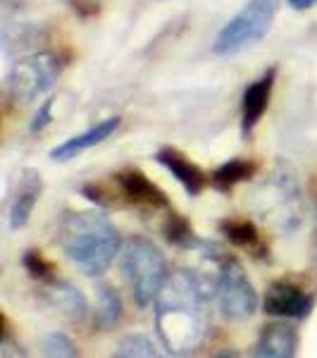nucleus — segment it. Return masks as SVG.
Listing matches in <instances>:
<instances>
[{
  "instance_id": "obj_6",
  "label": "nucleus",
  "mask_w": 317,
  "mask_h": 358,
  "mask_svg": "<svg viewBox=\"0 0 317 358\" xmlns=\"http://www.w3.org/2000/svg\"><path fill=\"white\" fill-rule=\"evenodd\" d=\"M212 294H215L217 310L229 322L249 320L260 308V296H258L256 287L249 280V273L232 256L220 258V268H217Z\"/></svg>"
},
{
  "instance_id": "obj_3",
  "label": "nucleus",
  "mask_w": 317,
  "mask_h": 358,
  "mask_svg": "<svg viewBox=\"0 0 317 358\" xmlns=\"http://www.w3.org/2000/svg\"><path fill=\"white\" fill-rule=\"evenodd\" d=\"M122 270L138 308L155 306V299L170 277L165 253L151 239L131 236L122 246Z\"/></svg>"
},
{
  "instance_id": "obj_13",
  "label": "nucleus",
  "mask_w": 317,
  "mask_h": 358,
  "mask_svg": "<svg viewBox=\"0 0 317 358\" xmlns=\"http://www.w3.org/2000/svg\"><path fill=\"white\" fill-rule=\"evenodd\" d=\"M158 165H163L177 182L182 184V189L189 196H200L207 187V175L200 170L193 160H189V155H184L179 148L175 146H163L155 153Z\"/></svg>"
},
{
  "instance_id": "obj_19",
  "label": "nucleus",
  "mask_w": 317,
  "mask_h": 358,
  "mask_svg": "<svg viewBox=\"0 0 317 358\" xmlns=\"http://www.w3.org/2000/svg\"><path fill=\"white\" fill-rule=\"evenodd\" d=\"M122 315H124V303L119 292L110 285L98 287V308L94 315V325L103 332L115 330L122 322Z\"/></svg>"
},
{
  "instance_id": "obj_5",
  "label": "nucleus",
  "mask_w": 317,
  "mask_h": 358,
  "mask_svg": "<svg viewBox=\"0 0 317 358\" xmlns=\"http://www.w3.org/2000/svg\"><path fill=\"white\" fill-rule=\"evenodd\" d=\"M62 72V60L55 53H31L24 55L10 67L8 79H5V91L8 98L17 106H29L48 94L57 84V77Z\"/></svg>"
},
{
  "instance_id": "obj_1",
  "label": "nucleus",
  "mask_w": 317,
  "mask_h": 358,
  "mask_svg": "<svg viewBox=\"0 0 317 358\" xmlns=\"http://www.w3.org/2000/svg\"><path fill=\"white\" fill-rule=\"evenodd\" d=\"M155 332L167 354L184 356L198 349L207 332L205 287L193 270L170 273L155 299Z\"/></svg>"
},
{
  "instance_id": "obj_21",
  "label": "nucleus",
  "mask_w": 317,
  "mask_h": 358,
  "mask_svg": "<svg viewBox=\"0 0 317 358\" xmlns=\"http://www.w3.org/2000/svg\"><path fill=\"white\" fill-rule=\"evenodd\" d=\"M22 268L27 270L31 280H38L43 285L55 280V263L48 261L43 256V251H36V248H27L24 256H22Z\"/></svg>"
},
{
  "instance_id": "obj_14",
  "label": "nucleus",
  "mask_w": 317,
  "mask_h": 358,
  "mask_svg": "<svg viewBox=\"0 0 317 358\" xmlns=\"http://www.w3.org/2000/svg\"><path fill=\"white\" fill-rule=\"evenodd\" d=\"M298 346H301V337H298L296 327L286 320L270 322L258 334L253 354L258 358H293L298 354Z\"/></svg>"
},
{
  "instance_id": "obj_12",
  "label": "nucleus",
  "mask_w": 317,
  "mask_h": 358,
  "mask_svg": "<svg viewBox=\"0 0 317 358\" xmlns=\"http://www.w3.org/2000/svg\"><path fill=\"white\" fill-rule=\"evenodd\" d=\"M119 127H122V117H119V115L101 120V122H96L94 127H89L86 131H82V134H74V136L65 138L62 143H57L53 151L48 153L50 160H55V163H67V160L77 158V155H82L84 151H89V148L101 146V143L108 141Z\"/></svg>"
},
{
  "instance_id": "obj_22",
  "label": "nucleus",
  "mask_w": 317,
  "mask_h": 358,
  "mask_svg": "<svg viewBox=\"0 0 317 358\" xmlns=\"http://www.w3.org/2000/svg\"><path fill=\"white\" fill-rule=\"evenodd\" d=\"M41 349H43V354L50 356V358H74V356H79L77 344H74L65 332L45 334Z\"/></svg>"
},
{
  "instance_id": "obj_17",
  "label": "nucleus",
  "mask_w": 317,
  "mask_h": 358,
  "mask_svg": "<svg viewBox=\"0 0 317 358\" xmlns=\"http://www.w3.org/2000/svg\"><path fill=\"white\" fill-rule=\"evenodd\" d=\"M217 229H220V234L232 246L246 248V251H251L253 256H258V258H260L263 253H265V244H263L260 229H258V224L253 222V220H249V217H236V215L222 217V220L217 222Z\"/></svg>"
},
{
  "instance_id": "obj_8",
  "label": "nucleus",
  "mask_w": 317,
  "mask_h": 358,
  "mask_svg": "<svg viewBox=\"0 0 317 358\" xmlns=\"http://www.w3.org/2000/svg\"><path fill=\"white\" fill-rule=\"evenodd\" d=\"M115 187L119 192V199L134 208H141V210H172L167 194L138 167L119 170L115 175Z\"/></svg>"
},
{
  "instance_id": "obj_2",
  "label": "nucleus",
  "mask_w": 317,
  "mask_h": 358,
  "mask_svg": "<svg viewBox=\"0 0 317 358\" xmlns=\"http://www.w3.org/2000/svg\"><path fill=\"white\" fill-rule=\"evenodd\" d=\"M57 244L84 275L101 277L122 253V236L103 210H72L60 220Z\"/></svg>"
},
{
  "instance_id": "obj_18",
  "label": "nucleus",
  "mask_w": 317,
  "mask_h": 358,
  "mask_svg": "<svg viewBox=\"0 0 317 358\" xmlns=\"http://www.w3.org/2000/svg\"><path fill=\"white\" fill-rule=\"evenodd\" d=\"M256 163H251V160L246 158H232L227 160V163H222L220 167H217L215 172L210 175V184L215 192L220 194H232L239 184L249 182V179H253V175H256Z\"/></svg>"
},
{
  "instance_id": "obj_4",
  "label": "nucleus",
  "mask_w": 317,
  "mask_h": 358,
  "mask_svg": "<svg viewBox=\"0 0 317 358\" xmlns=\"http://www.w3.org/2000/svg\"><path fill=\"white\" fill-rule=\"evenodd\" d=\"M277 13L279 0H246L244 8L217 31L212 53L236 55L258 45L272 31Z\"/></svg>"
},
{
  "instance_id": "obj_16",
  "label": "nucleus",
  "mask_w": 317,
  "mask_h": 358,
  "mask_svg": "<svg viewBox=\"0 0 317 358\" xmlns=\"http://www.w3.org/2000/svg\"><path fill=\"white\" fill-rule=\"evenodd\" d=\"M163 236L167 244L182 248V251H217L215 244H210V241L200 239L198 234H196V229L189 224V220L184 215H179V213L170 210L163 222ZM212 256H217V253H212ZM222 258V256H217Z\"/></svg>"
},
{
  "instance_id": "obj_23",
  "label": "nucleus",
  "mask_w": 317,
  "mask_h": 358,
  "mask_svg": "<svg viewBox=\"0 0 317 358\" xmlns=\"http://www.w3.org/2000/svg\"><path fill=\"white\" fill-rule=\"evenodd\" d=\"M53 106H55V98H45V101L41 103V108L36 110V115H34L31 124H29V131L31 134H41V131L45 129V127L53 124Z\"/></svg>"
},
{
  "instance_id": "obj_24",
  "label": "nucleus",
  "mask_w": 317,
  "mask_h": 358,
  "mask_svg": "<svg viewBox=\"0 0 317 358\" xmlns=\"http://www.w3.org/2000/svg\"><path fill=\"white\" fill-rule=\"evenodd\" d=\"M286 5H289L291 10H296V13H303V10L315 8L317 0H286Z\"/></svg>"
},
{
  "instance_id": "obj_9",
  "label": "nucleus",
  "mask_w": 317,
  "mask_h": 358,
  "mask_svg": "<svg viewBox=\"0 0 317 358\" xmlns=\"http://www.w3.org/2000/svg\"><path fill=\"white\" fill-rule=\"evenodd\" d=\"M315 308V296L286 280H277L267 287L263 299V310L267 315L284 320H305Z\"/></svg>"
},
{
  "instance_id": "obj_10",
  "label": "nucleus",
  "mask_w": 317,
  "mask_h": 358,
  "mask_svg": "<svg viewBox=\"0 0 317 358\" xmlns=\"http://www.w3.org/2000/svg\"><path fill=\"white\" fill-rule=\"evenodd\" d=\"M277 82V67H270L260 79L246 86L244 98H241V136L251 138L256 127L260 124L270 108V98H272Z\"/></svg>"
},
{
  "instance_id": "obj_7",
  "label": "nucleus",
  "mask_w": 317,
  "mask_h": 358,
  "mask_svg": "<svg viewBox=\"0 0 317 358\" xmlns=\"http://www.w3.org/2000/svg\"><path fill=\"white\" fill-rule=\"evenodd\" d=\"M265 210H277L274 220L284 232H293L301 224V187L291 165L279 163L265 182Z\"/></svg>"
},
{
  "instance_id": "obj_20",
  "label": "nucleus",
  "mask_w": 317,
  "mask_h": 358,
  "mask_svg": "<svg viewBox=\"0 0 317 358\" xmlns=\"http://www.w3.org/2000/svg\"><path fill=\"white\" fill-rule=\"evenodd\" d=\"M115 356H119V358H155V356H160V349L148 334H129V337H124L122 342L117 344Z\"/></svg>"
},
{
  "instance_id": "obj_15",
  "label": "nucleus",
  "mask_w": 317,
  "mask_h": 358,
  "mask_svg": "<svg viewBox=\"0 0 317 358\" xmlns=\"http://www.w3.org/2000/svg\"><path fill=\"white\" fill-rule=\"evenodd\" d=\"M43 299L50 308L69 317L72 322H84L89 317V299L77 285L65 280H50L43 287Z\"/></svg>"
},
{
  "instance_id": "obj_11",
  "label": "nucleus",
  "mask_w": 317,
  "mask_h": 358,
  "mask_svg": "<svg viewBox=\"0 0 317 358\" xmlns=\"http://www.w3.org/2000/svg\"><path fill=\"white\" fill-rule=\"evenodd\" d=\"M41 194H43L41 172L34 170V167H24L20 179H17V189H15L13 201H10V210H8L10 229L27 227L34 215V208H36V203L41 201Z\"/></svg>"
}]
</instances>
